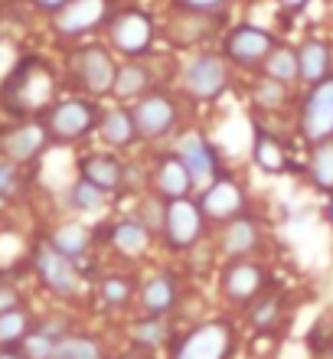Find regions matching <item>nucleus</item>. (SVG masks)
<instances>
[{
    "instance_id": "f257e3e1",
    "label": "nucleus",
    "mask_w": 333,
    "mask_h": 359,
    "mask_svg": "<svg viewBox=\"0 0 333 359\" xmlns=\"http://www.w3.org/2000/svg\"><path fill=\"white\" fill-rule=\"evenodd\" d=\"M53 92H56V79H53L49 66L36 56H27L17 59V66L4 76L0 104L13 118H29L53 102Z\"/></svg>"
},
{
    "instance_id": "f03ea898",
    "label": "nucleus",
    "mask_w": 333,
    "mask_h": 359,
    "mask_svg": "<svg viewBox=\"0 0 333 359\" xmlns=\"http://www.w3.org/2000/svg\"><path fill=\"white\" fill-rule=\"evenodd\" d=\"M43 124H46L49 141H59V144L79 141V137L95 131L98 108L92 102H86V98H69V102L53 104Z\"/></svg>"
},
{
    "instance_id": "7ed1b4c3",
    "label": "nucleus",
    "mask_w": 333,
    "mask_h": 359,
    "mask_svg": "<svg viewBox=\"0 0 333 359\" xmlns=\"http://www.w3.org/2000/svg\"><path fill=\"white\" fill-rule=\"evenodd\" d=\"M69 72L76 76L79 88H86L88 95H108L114 88V76L118 66L111 62L108 49L102 46H82L69 59Z\"/></svg>"
},
{
    "instance_id": "20e7f679",
    "label": "nucleus",
    "mask_w": 333,
    "mask_h": 359,
    "mask_svg": "<svg viewBox=\"0 0 333 359\" xmlns=\"http://www.w3.org/2000/svg\"><path fill=\"white\" fill-rule=\"evenodd\" d=\"M301 134L307 144L333 141V76L311 88L301 108Z\"/></svg>"
},
{
    "instance_id": "39448f33",
    "label": "nucleus",
    "mask_w": 333,
    "mask_h": 359,
    "mask_svg": "<svg viewBox=\"0 0 333 359\" xmlns=\"http://www.w3.org/2000/svg\"><path fill=\"white\" fill-rule=\"evenodd\" d=\"M232 353V327L222 320L200 323L190 337H183L173 359H226Z\"/></svg>"
},
{
    "instance_id": "423d86ee",
    "label": "nucleus",
    "mask_w": 333,
    "mask_h": 359,
    "mask_svg": "<svg viewBox=\"0 0 333 359\" xmlns=\"http://www.w3.org/2000/svg\"><path fill=\"white\" fill-rule=\"evenodd\" d=\"M131 114L134 124H137V137H144V141H161L163 134H170L173 124H177V104L163 92L144 95Z\"/></svg>"
},
{
    "instance_id": "0eeeda50",
    "label": "nucleus",
    "mask_w": 333,
    "mask_h": 359,
    "mask_svg": "<svg viewBox=\"0 0 333 359\" xmlns=\"http://www.w3.org/2000/svg\"><path fill=\"white\" fill-rule=\"evenodd\" d=\"M196 206H200L203 219H210V222H232L245 209V193H242V187L232 177H222L219 173L210 183V189L196 199Z\"/></svg>"
},
{
    "instance_id": "6e6552de",
    "label": "nucleus",
    "mask_w": 333,
    "mask_h": 359,
    "mask_svg": "<svg viewBox=\"0 0 333 359\" xmlns=\"http://www.w3.org/2000/svg\"><path fill=\"white\" fill-rule=\"evenodd\" d=\"M33 268H36L39 281L46 284L49 291L56 294H72L79 287V268L72 258H66L62 252L49 245V242H39L33 248Z\"/></svg>"
},
{
    "instance_id": "1a4fd4ad",
    "label": "nucleus",
    "mask_w": 333,
    "mask_h": 359,
    "mask_svg": "<svg viewBox=\"0 0 333 359\" xmlns=\"http://www.w3.org/2000/svg\"><path fill=\"white\" fill-rule=\"evenodd\" d=\"M203 232V212L193 199H170L163 209V236L170 248H190Z\"/></svg>"
},
{
    "instance_id": "9d476101",
    "label": "nucleus",
    "mask_w": 333,
    "mask_h": 359,
    "mask_svg": "<svg viewBox=\"0 0 333 359\" xmlns=\"http://www.w3.org/2000/svg\"><path fill=\"white\" fill-rule=\"evenodd\" d=\"M183 82H186V88H190V95H196V98H203V102L219 98L229 86L226 59L212 56V53H203V56H196L190 66H186Z\"/></svg>"
},
{
    "instance_id": "9b49d317",
    "label": "nucleus",
    "mask_w": 333,
    "mask_h": 359,
    "mask_svg": "<svg viewBox=\"0 0 333 359\" xmlns=\"http://www.w3.org/2000/svg\"><path fill=\"white\" fill-rule=\"evenodd\" d=\"M111 43L124 56H141L154 43V20L141 10H124L111 20Z\"/></svg>"
},
{
    "instance_id": "f8f14e48",
    "label": "nucleus",
    "mask_w": 333,
    "mask_h": 359,
    "mask_svg": "<svg viewBox=\"0 0 333 359\" xmlns=\"http://www.w3.org/2000/svg\"><path fill=\"white\" fill-rule=\"evenodd\" d=\"M46 144H49L46 124L43 121H27V124L10 128V131L0 137V154H4L10 163H29L46 151Z\"/></svg>"
},
{
    "instance_id": "ddd939ff",
    "label": "nucleus",
    "mask_w": 333,
    "mask_h": 359,
    "mask_svg": "<svg viewBox=\"0 0 333 359\" xmlns=\"http://www.w3.org/2000/svg\"><path fill=\"white\" fill-rule=\"evenodd\" d=\"M265 284H268L265 268L255 265V262H245V258H236V262L226 265V271H222V294L236 304L255 301L258 294L265 291Z\"/></svg>"
},
{
    "instance_id": "4468645a",
    "label": "nucleus",
    "mask_w": 333,
    "mask_h": 359,
    "mask_svg": "<svg viewBox=\"0 0 333 359\" xmlns=\"http://www.w3.org/2000/svg\"><path fill=\"white\" fill-rule=\"evenodd\" d=\"M275 53V39L258 27H236L226 36V56L238 66H258Z\"/></svg>"
},
{
    "instance_id": "2eb2a0df",
    "label": "nucleus",
    "mask_w": 333,
    "mask_h": 359,
    "mask_svg": "<svg viewBox=\"0 0 333 359\" xmlns=\"http://www.w3.org/2000/svg\"><path fill=\"white\" fill-rule=\"evenodd\" d=\"M183 163H186V170H190L193 183L196 180H216L219 177V157H216V147H212L200 131H186L180 137V151H177Z\"/></svg>"
},
{
    "instance_id": "dca6fc26",
    "label": "nucleus",
    "mask_w": 333,
    "mask_h": 359,
    "mask_svg": "<svg viewBox=\"0 0 333 359\" xmlns=\"http://www.w3.org/2000/svg\"><path fill=\"white\" fill-rule=\"evenodd\" d=\"M108 17V0H69L56 13V29L66 36H82Z\"/></svg>"
},
{
    "instance_id": "f3484780",
    "label": "nucleus",
    "mask_w": 333,
    "mask_h": 359,
    "mask_svg": "<svg viewBox=\"0 0 333 359\" xmlns=\"http://www.w3.org/2000/svg\"><path fill=\"white\" fill-rule=\"evenodd\" d=\"M190 189H193V177L177 154H173V157H163V161L157 163V193H161L167 203H170V199H186Z\"/></svg>"
},
{
    "instance_id": "a211bd4d",
    "label": "nucleus",
    "mask_w": 333,
    "mask_h": 359,
    "mask_svg": "<svg viewBox=\"0 0 333 359\" xmlns=\"http://www.w3.org/2000/svg\"><path fill=\"white\" fill-rule=\"evenodd\" d=\"M82 180L98 187L102 193H114L124 180V167L121 161H114L111 154H92V157L82 161Z\"/></svg>"
},
{
    "instance_id": "6ab92c4d",
    "label": "nucleus",
    "mask_w": 333,
    "mask_h": 359,
    "mask_svg": "<svg viewBox=\"0 0 333 359\" xmlns=\"http://www.w3.org/2000/svg\"><path fill=\"white\" fill-rule=\"evenodd\" d=\"M252 161L261 173H285L287 170V151L285 144L278 141L271 131L265 128H255V137H252Z\"/></svg>"
},
{
    "instance_id": "aec40b11",
    "label": "nucleus",
    "mask_w": 333,
    "mask_h": 359,
    "mask_svg": "<svg viewBox=\"0 0 333 359\" xmlns=\"http://www.w3.org/2000/svg\"><path fill=\"white\" fill-rule=\"evenodd\" d=\"M297 72L311 86H320L324 79H330V49H327V43L307 39L304 46L297 49Z\"/></svg>"
},
{
    "instance_id": "412c9836",
    "label": "nucleus",
    "mask_w": 333,
    "mask_h": 359,
    "mask_svg": "<svg viewBox=\"0 0 333 359\" xmlns=\"http://www.w3.org/2000/svg\"><path fill=\"white\" fill-rule=\"evenodd\" d=\"M258 245V222L248 216H238L229 222L226 236H222V252L229 258H242Z\"/></svg>"
},
{
    "instance_id": "4be33fe9",
    "label": "nucleus",
    "mask_w": 333,
    "mask_h": 359,
    "mask_svg": "<svg viewBox=\"0 0 333 359\" xmlns=\"http://www.w3.org/2000/svg\"><path fill=\"white\" fill-rule=\"evenodd\" d=\"M177 304V281L170 274H157L144 284V311L147 317H163Z\"/></svg>"
},
{
    "instance_id": "5701e85b",
    "label": "nucleus",
    "mask_w": 333,
    "mask_h": 359,
    "mask_svg": "<svg viewBox=\"0 0 333 359\" xmlns=\"http://www.w3.org/2000/svg\"><path fill=\"white\" fill-rule=\"evenodd\" d=\"M88 242H92V232H88L86 226H79V222H69V226H59L56 232H53V238H49V245L56 248V252H62L66 258H82L88 252Z\"/></svg>"
},
{
    "instance_id": "b1692460",
    "label": "nucleus",
    "mask_w": 333,
    "mask_h": 359,
    "mask_svg": "<svg viewBox=\"0 0 333 359\" xmlns=\"http://www.w3.org/2000/svg\"><path fill=\"white\" fill-rule=\"evenodd\" d=\"M212 23H216L212 17H203V13H196V10H193V13L173 17L170 36H173V43H180V46H193V43H200V39L210 33Z\"/></svg>"
},
{
    "instance_id": "393cba45",
    "label": "nucleus",
    "mask_w": 333,
    "mask_h": 359,
    "mask_svg": "<svg viewBox=\"0 0 333 359\" xmlns=\"http://www.w3.org/2000/svg\"><path fill=\"white\" fill-rule=\"evenodd\" d=\"M102 134H105L108 144H118V147L137 141V124H134V114L128 111V108H114V111H108L105 121H102Z\"/></svg>"
},
{
    "instance_id": "a878e982",
    "label": "nucleus",
    "mask_w": 333,
    "mask_h": 359,
    "mask_svg": "<svg viewBox=\"0 0 333 359\" xmlns=\"http://www.w3.org/2000/svg\"><path fill=\"white\" fill-rule=\"evenodd\" d=\"M111 242L118 252L134 255V252H141V248L147 245V229H144L137 219H121V222L111 229Z\"/></svg>"
},
{
    "instance_id": "bb28decb",
    "label": "nucleus",
    "mask_w": 333,
    "mask_h": 359,
    "mask_svg": "<svg viewBox=\"0 0 333 359\" xmlns=\"http://www.w3.org/2000/svg\"><path fill=\"white\" fill-rule=\"evenodd\" d=\"M281 297L278 294H268V297H261V301L252 307V313H248V323H252V330L258 333H271L278 330V323H281Z\"/></svg>"
},
{
    "instance_id": "cd10ccee",
    "label": "nucleus",
    "mask_w": 333,
    "mask_h": 359,
    "mask_svg": "<svg viewBox=\"0 0 333 359\" xmlns=\"http://www.w3.org/2000/svg\"><path fill=\"white\" fill-rule=\"evenodd\" d=\"M265 76L275 79V82H281V86H291L294 79H301L294 49H275V53L265 59Z\"/></svg>"
},
{
    "instance_id": "c85d7f7f",
    "label": "nucleus",
    "mask_w": 333,
    "mask_h": 359,
    "mask_svg": "<svg viewBox=\"0 0 333 359\" xmlns=\"http://www.w3.org/2000/svg\"><path fill=\"white\" fill-rule=\"evenodd\" d=\"M311 177L320 189L333 193V141L317 144L314 154H311Z\"/></svg>"
},
{
    "instance_id": "c756f323",
    "label": "nucleus",
    "mask_w": 333,
    "mask_h": 359,
    "mask_svg": "<svg viewBox=\"0 0 333 359\" xmlns=\"http://www.w3.org/2000/svg\"><path fill=\"white\" fill-rule=\"evenodd\" d=\"M147 72H144L141 66H124L118 69V76H114V88L111 95H118V98H134V95H144L147 92Z\"/></svg>"
},
{
    "instance_id": "7c9ffc66",
    "label": "nucleus",
    "mask_w": 333,
    "mask_h": 359,
    "mask_svg": "<svg viewBox=\"0 0 333 359\" xmlns=\"http://www.w3.org/2000/svg\"><path fill=\"white\" fill-rule=\"evenodd\" d=\"M98 294H102V301H105L108 307H124L134 294V281L128 274H108L105 281L98 284Z\"/></svg>"
},
{
    "instance_id": "2f4dec72",
    "label": "nucleus",
    "mask_w": 333,
    "mask_h": 359,
    "mask_svg": "<svg viewBox=\"0 0 333 359\" xmlns=\"http://www.w3.org/2000/svg\"><path fill=\"white\" fill-rule=\"evenodd\" d=\"M56 346L59 343L53 340V333H46L43 327L39 330H29L23 340H20V353L27 359H53L56 356Z\"/></svg>"
},
{
    "instance_id": "473e14b6",
    "label": "nucleus",
    "mask_w": 333,
    "mask_h": 359,
    "mask_svg": "<svg viewBox=\"0 0 333 359\" xmlns=\"http://www.w3.org/2000/svg\"><path fill=\"white\" fill-rule=\"evenodd\" d=\"M53 359H105L102 356V346L88 337H69L56 346V356Z\"/></svg>"
},
{
    "instance_id": "72a5a7b5",
    "label": "nucleus",
    "mask_w": 333,
    "mask_h": 359,
    "mask_svg": "<svg viewBox=\"0 0 333 359\" xmlns=\"http://www.w3.org/2000/svg\"><path fill=\"white\" fill-rule=\"evenodd\" d=\"M27 333H29V317L20 311V307L0 317V343H4V346H13V343H20L23 337H27Z\"/></svg>"
},
{
    "instance_id": "f704fd0d",
    "label": "nucleus",
    "mask_w": 333,
    "mask_h": 359,
    "mask_svg": "<svg viewBox=\"0 0 333 359\" xmlns=\"http://www.w3.org/2000/svg\"><path fill=\"white\" fill-rule=\"evenodd\" d=\"M69 199H72V206H76V209H82V212H92V209H98L102 203H105V193L82 180V183H76V187H72Z\"/></svg>"
},
{
    "instance_id": "c9c22d12",
    "label": "nucleus",
    "mask_w": 333,
    "mask_h": 359,
    "mask_svg": "<svg viewBox=\"0 0 333 359\" xmlns=\"http://www.w3.org/2000/svg\"><path fill=\"white\" fill-rule=\"evenodd\" d=\"M252 95H255V102L265 104V108H281V104H285V86L275 82V79H268V76L252 88Z\"/></svg>"
},
{
    "instance_id": "e433bc0d",
    "label": "nucleus",
    "mask_w": 333,
    "mask_h": 359,
    "mask_svg": "<svg viewBox=\"0 0 333 359\" xmlns=\"http://www.w3.org/2000/svg\"><path fill=\"white\" fill-rule=\"evenodd\" d=\"M163 337H167V330H163L161 317H147V320H141L134 327V340L141 343V346H157Z\"/></svg>"
},
{
    "instance_id": "4c0bfd02",
    "label": "nucleus",
    "mask_w": 333,
    "mask_h": 359,
    "mask_svg": "<svg viewBox=\"0 0 333 359\" xmlns=\"http://www.w3.org/2000/svg\"><path fill=\"white\" fill-rule=\"evenodd\" d=\"M163 209H167V203H157V199H154V203H144V206H141V216L144 219H137V222L147 229V226H151V219H154V226L163 229Z\"/></svg>"
},
{
    "instance_id": "58836bf2",
    "label": "nucleus",
    "mask_w": 333,
    "mask_h": 359,
    "mask_svg": "<svg viewBox=\"0 0 333 359\" xmlns=\"http://www.w3.org/2000/svg\"><path fill=\"white\" fill-rule=\"evenodd\" d=\"M17 189V163L0 161V196H7Z\"/></svg>"
},
{
    "instance_id": "ea45409f",
    "label": "nucleus",
    "mask_w": 333,
    "mask_h": 359,
    "mask_svg": "<svg viewBox=\"0 0 333 359\" xmlns=\"http://www.w3.org/2000/svg\"><path fill=\"white\" fill-rule=\"evenodd\" d=\"M17 307H20L17 287H13V284H0V317L10 313V311H17Z\"/></svg>"
},
{
    "instance_id": "a19ab883",
    "label": "nucleus",
    "mask_w": 333,
    "mask_h": 359,
    "mask_svg": "<svg viewBox=\"0 0 333 359\" xmlns=\"http://www.w3.org/2000/svg\"><path fill=\"white\" fill-rule=\"evenodd\" d=\"M183 10H196V13H206V10H216L222 7L226 0H177Z\"/></svg>"
},
{
    "instance_id": "79ce46f5",
    "label": "nucleus",
    "mask_w": 333,
    "mask_h": 359,
    "mask_svg": "<svg viewBox=\"0 0 333 359\" xmlns=\"http://www.w3.org/2000/svg\"><path fill=\"white\" fill-rule=\"evenodd\" d=\"M17 66V59H13V53H10V46L7 43H0V72H4V76H7L10 69Z\"/></svg>"
},
{
    "instance_id": "37998d69",
    "label": "nucleus",
    "mask_w": 333,
    "mask_h": 359,
    "mask_svg": "<svg viewBox=\"0 0 333 359\" xmlns=\"http://www.w3.org/2000/svg\"><path fill=\"white\" fill-rule=\"evenodd\" d=\"M69 0H36V7H43V10H53V13H59V10L66 7Z\"/></svg>"
},
{
    "instance_id": "c03bdc74",
    "label": "nucleus",
    "mask_w": 333,
    "mask_h": 359,
    "mask_svg": "<svg viewBox=\"0 0 333 359\" xmlns=\"http://www.w3.org/2000/svg\"><path fill=\"white\" fill-rule=\"evenodd\" d=\"M278 4H281L285 10H301V7L307 4V0H278Z\"/></svg>"
},
{
    "instance_id": "a18cd8bd",
    "label": "nucleus",
    "mask_w": 333,
    "mask_h": 359,
    "mask_svg": "<svg viewBox=\"0 0 333 359\" xmlns=\"http://www.w3.org/2000/svg\"><path fill=\"white\" fill-rule=\"evenodd\" d=\"M0 359H27V356H23V353H17V350H10V346H7V350H0Z\"/></svg>"
},
{
    "instance_id": "49530a36",
    "label": "nucleus",
    "mask_w": 333,
    "mask_h": 359,
    "mask_svg": "<svg viewBox=\"0 0 333 359\" xmlns=\"http://www.w3.org/2000/svg\"><path fill=\"white\" fill-rule=\"evenodd\" d=\"M327 216H330V222H333V193H330V206H327Z\"/></svg>"
},
{
    "instance_id": "de8ad7c7",
    "label": "nucleus",
    "mask_w": 333,
    "mask_h": 359,
    "mask_svg": "<svg viewBox=\"0 0 333 359\" xmlns=\"http://www.w3.org/2000/svg\"><path fill=\"white\" fill-rule=\"evenodd\" d=\"M124 359H141V356H124Z\"/></svg>"
}]
</instances>
